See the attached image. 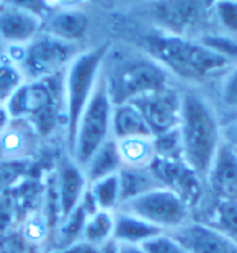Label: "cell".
Instances as JSON below:
<instances>
[{
    "mask_svg": "<svg viewBox=\"0 0 237 253\" xmlns=\"http://www.w3.org/2000/svg\"><path fill=\"white\" fill-rule=\"evenodd\" d=\"M179 132L183 162L198 176H206L223 136L213 105L198 91L182 95Z\"/></svg>",
    "mask_w": 237,
    "mask_h": 253,
    "instance_id": "6da1fadb",
    "label": "cell"
},
{
    "mask_svg": "<svg viewBox=\"0 0 237 253\" xmlns=\"http://www.w3.org/2000/svg\"><path fill=\"white\" fill-rule=\"evenodd\" d=\"M149 56L167 72L177 77L200 82L214 71L224 69L229 61L201 44L200 40L175 35H152L144 38Z\"/></svg>",
    "mask_w": 237,
    "mask_h": 253,
    "instance_id": "7a4b0ae2",
    "label": "cell"
},
{
    "mask_svg": "<svg viewBox=\"0 0 237 253\" xmlns=\"http://www.w3.org/2000/svg\"><path fill=\"white\" fill-rule=\"evenodd\" d=\"M106 52H108V44H101L77 52L66 69L62 91L69 149H72L79 120L89 103L92 93H94L101 71H103Z\"/></svg>",
    "mask_w": 237,
    "mask_h": 253,
    "instance_id": "3957f363",
    "label": "cell"
},
{
    "mask_svg": "<svg viewBox=\"0 0 237 253\" xmlns=\"http://www.w3.org/2000/svg\"><path fill=\"white\" fill-rule=\"evenodd\" d=\"M113 108H115V105L110 98L105 75L101 71L94 93H92L89 103L84 108L82 116L79 120L71 149L74 162L80 169H84L92 155L100 149V145L111 137Z\"/></svg>",
    "mask_w": 237,
    "mask_h": 253,
    "instance_id": "277c9868",
    "label": "cell"
},
{
    "mask_svg": "<svg viewBox=\"0 0 237 253\" xmlns=\"http://www.w3.org/2000/svg\"><path fill=\"white\" fill-rule=\"evenodd\" d=\"M105 80L113 105L131 103L141 96L170 87V74L150 56L125 62L111 77L105 75Z\"/></svg>",
    "mask_w": 237,
    "mask_h": 253,
    "instance_id": "5b68a950",
    "label": "cell"
},
{
    "mask_svg": "<svg viewBox=\"0 0 237 253\" xmlns=\"http://www.w3.org/2000/svg\"><path fill=\"white\" fill-rule=\"evenodd\" d=\"M118 209L146 220L162 232H172L185 225L190 214V206L177 193L165 186L155 188L129 199L120 204Z\"/></svg>",
    "mask_w": 237,
    "mask_h": 253,
    "instance_id": "8992f818",
    "label": "cell"
},
{
    "mask_svg": "<svg viewBox=\"0 0 237 253\" xmlns=\"http://www.w3.org/2000/svg\"><path fill=\"white\" fill-rule=\"evenodd\" d=\"M49 79L25 82L5 103L10 118H31L38 131L47 134L57 121V91Z\"/></svg>",
    "mask_w": 237,
    "mask_h": 253,
    "instance_id": "52a82bcc",
    "label": "cell"
},
{
    "mask_svg": "<svg viewBox=\"0 0 237 253\" xmlns=\"http://www.w3.org/2000/svg\"><path fill=\"white\" fill-rule=\"evenodd\" d=\"M75 46L64 42L51 35H38L25 46L21 57V71L31 80L54 77L62 69H67L75 57Z\"/></svg>",
    "mask_w": 237,
    "mask_h": 253,
    "instance_id": "ba28073f",
    "label": "cell"
},
{
    "mask_svg": "<svg viewBox=\"0 0 237 253\" xmlns=\"http://www.w3.org/2000/svg\"><path fill=\"white\" fill-rule=\"evenodd\" d=\"M131 103L141 111L152 136L169 132L180 125L182 95L172 87L141 96Z\"/></svg>",
    "mask_w": 237,
    "mask_h": 253,
    "instance_id": "9c48e42d",
    "label": "cell"
},
{
    "mask_svg": "<svg viewBox=\"0 0 237 253\" xmlns=\"http://www.w3.org/2000/svg\"><path fill=\"white\" fill-rule=\"evenodd\" d=\"M155 17L165 26L167 33L188 38V33L203 25L213 13L209 2H160L154 7Z\"/></svg>",
    "mask_w": 237,
    "mask_h": 253,
    "instance_id": "30bf717a",
    "label": "cell"
},
{
    "mask_svg": "<svg viewBox=\"0 0 237 253\" xmlns=\"http://www.w3.org/2000/svg\"><path fill=\"white\" fill-rule=\"evenodd\" d=\"M41 15L25 3H12L0 8V41L10 46H26L40 35Z\"/></svg>",
    "mask_w": 237,
    "mask_h": 253,
    "instance_id": "8fae6325",
    "label": "cell"
},
{
    "mask_svg": "<svg viewBox=\"0 0 237 253\" xmlns=\"http://www.w3.org/2000/svg\"><path fill=\"white\" fill-rule=\"evenodd\" d=\"M150 170L165 188L177 193L188 206L198 203L201 195L200 176L191 169H188L183 160L155 159L150 165Z\"/></svg>",
    "mask_w": 237,
    "mask_h": 253,
    "instance_id": "7c38bea8",
    "label": "cell"
},
{
    "mask_svg": "<svg viewBox=\"0 0 237 253\" xmlns=\"http://www.w3.org/2000/svg\"><path fill=\"white\" fill-rule=\"evenodd\" d=\"M190 253H237V242L204 224L187 222L169 232Z\"/></svg>",
    "mask_w": 237,
    "mask_h": 253,
    "instance_id": "4fadbf2b",
    "label": "cell"
},
{
    "mask_svg": "<svg viewBox=\"0 0 237 253\" xmlns=\"http://www.w3.org/2000/svg\"><path fill=\"white\" fill-rule=\"evenodd\" d=\"M206 180L213 193L223 201H237V150L228 142H221Z\"/></svg>",
    "mask_w": 237,
    "mask_h": 253,
    "instance_id": "5bb4252c",
    "label": "cell"
},
{
    "mask_svg": "<svg viewBox=\"0 0 237 253\" xmlns=\"http://www.w3.org/2000/svg\"><path fill=\"white\" fill-rule=\"evenodd\" d=\"M89 188L87 178L74 159H64L57 170V211L61 219L67 217L80 201Z\"/></svg>",
    "mask_w": 237,
    "mask_h": 253,
    "instance_id": "9a60e30c",
    "label": "cell"
},
{
    "mask_svg": "<svg viewBox=\"0 0 237 253\" xmlns=\"http://www.w3.org/2000/svg\"><path fill=\"white\" fill-rule=\"evenodd\" d=\"M89 28V15L80 8H61L47 20V35L74 44L82 40Z\"/></svg>",
    "mask_w": 237,
    "mask_h": 253,
    "instance_id": "2e32d148",
    "label": "cell"
},
{
    "mask_svg": "<svg viewBox=\"0 0 237 253\" xmlns=\"http://www.w3.org/2000/svg\"><path fill=\"white\" fill-rule=\"evenodd\" d=\"M111 137L115 141H125L131 137H154L142 118L133 103L115 105L111 115Z\"/></svg>",
    "mask_w": 237,
    "mask_h": 253,
    "instance_id": "e0dca14e",
    "label": "cell"
},
{
    "mask_svg": "<svg viewBox=\"0 0 237 253\" xmlns=\"http://www.w3.org/2000/svg\"><path fill=\"white\" fill-rule=\"evenodd\" d=\"M162 234V230L150 225L146 220L139 219L133 214L120 211H115V229H113V239L118 244H134L142 245L152 237Z\"/></svg>",
    "mask_w": 237,
    "mask_h": 253,
    "instance_id": "ac0fdd59",
    "label": "cell"
},
{
    "mask_svg": "<svg viewBox=\"0 0 237 253\" xmlns=\"http://www.w3.org/2000/svg\"><path fill=\"white\" fill-rule=\"evenodd\" d=\"M121 169L123 162L120 157V150H118V142L113 137H110L92 155L82 170L85 173V178H87V183L90 185V183L105 178V176L120 173Z\"/></svg>",
    "mask_w": 237,
    "mask_h": 253,
    "instance_id": "d6986e66",
    "label": "cell"
},
{
    "mask_svg": "<svg viewBox=\"0 0 237 253\" xmlns=\"http://www.w3.org/2000/svg\"><path fill=\"white\" fill-rule=\"evenodd\" d=\"M118 176H120L121 186V204L139 195H144V193L150 190L164 186L150 169H129V167H123Z\"/></svg>",
    "mask_w": 237,
    "mask_h": 253,
    "instance_id": "ffe728a7",
    "label": "cell"
},
{
    "mask_svg": "<svg viewBox=\"0 0 237 253\" xmlns=\"http://www.w3.org/2000/svg\"><path fill=\"white\" fill-rule=\"evenodd\" d=\"M116 142L123 167H129V169H150V165L157 159L152 137H131Z\"/></svg>",
    "mask_w": 237,
    "mask_h": 253,
    "instance_id": "44dd1931",
    "label": "cell"
},
{
    "mask_svg": "<svg viewBox=\"0 0 237 253\" xmlns=\"http://www.w3.org/2000/svg\"><path fill=\"white\" fill-rule=\"evenodd\" d=\"M87 193L96 209H101V211H116L121 204L120 176H118V173H115L90 183Z\"/></svg>",
    "mask_w": 237,
    "mask_h": 253,
    "instance_id": "7402d4cb",
    "label": "cell"
},
{
    "mask_svg": "<svg viewBox=\"0 0 237 253\" xmlns=\"http://www.w3.org/2000/svg\"><path fill=\"white\" fill-rule=\"evenodd\" d=\"M113 229H115V211L96 209L87 217L82 230V240L98 247L113 239Z\"/></svg>",
    "mask_w": 237,
    "mask_h": 253,
    "instance_id": "603a6c76",
    "label": "cell"
},
{
    "mask_svg": "<svg viewBox=\"0 0 237 253\" xmlns=\"http://www.w3.org/2000/svg\"><path fill=\"white\" fill-rule=\"evenodd\" d=\"M25 84V74L10 61H0V105H5Z\"/></svg>",
    "mask_w": 237,
    "mask_h": 253,
    "instance_id": "cb8c5ba5",
    "label": "cell"
},
{
    "mask_svg": "<svg viewBox=\"0 0 237 253\" xmlns=\"http://www.w3.org/2000/svg\"><path fill=\"white\" fill-rule=\"evenodd\" d=\"M155 155L157 159L165 160H183L182 157V139L179 127L172 129L169 132L159 134V136L152 137Z\"/></svg>",
    "mask_w": 237,
    "mask_h": 253,
    "instance_id": "d4e9b609",
    "label": "cell"
},
{
    "mask_svg": "<svg viewBox=\"0 0 237 253\" xmlns=\"http://www.w3.org/2000/svg\"><path fill=\"white\" fill-rule=\"evenodd\" d=\"M213 17L228 36H237V2H214Z\"/></svg>",
    "mask_w": 237,
    "mask_h": 253,
    "instance_id": "484cf974",
    "label": "cell"
},
{
    "mask_svg": "<svg viewBox=\"0 0 237 253\" xmlns=\"http://www.w3.org/2000/svg\"><path fill=\"white\" fill-rule=\"evenodd\" d=\"M146 253H190L174 235L162 232L141 245Z\"/></svg>",
    "mask_w": 237,
    "mask_h": 253,
    "instance_id": "4316f807",
    "label": "cell"
},
{
    "mask_svg": "<svg viewBox=\"0 0 237 253\" xmlns=\"http://www.w3.org/2000/svg\"><path fill=\"white\" fill-rule=\"evenodd\" d=\"M200 42L228 61L237 57V41L228 35H203Z\"/></svg>",
    "mask_w": 237,
    "mask_h": 253,
    "instance_id": "83f0119b",
    "label": "cell"
},
{
    "mask_svg": "<svg viewBox=\"0 0 237 253\" xmlns=\"http://www.w3.org/2000/svg\"><path fill=\"white\" fill-rule=\"evenodd\" d=\"M221 98L226 106L237 110V66L226 74L223 84H221Z\"/></svg>",
    "mask_w": 237,
    "mask_h": 253,
    "instance_id": "f1b7e54d",
    "label": "cell"
},
{
    "mask_svg": "<svg viewBox=\"0 0 237 253\" xmlns=\"http://www.w3.org/2000/svg\"><path fill=\"white\" fill-rule=\"evenodd\" d=\"M219 216L226 227L237 230V201H223L221 203Z\"/></svg>",
    "mask_w": 237,
    "mask_h": 253,
    "instance_id": "f546056e",
    "label": "cell"
},
{
    "mask_svg": "<svg viewBox=\"0 0 237 253\" xmlns=\"http://www.w3.org/2000/svg\"><path fill=\"white\" fill-rule=\"evenodd\" d=\"M61 253H98V247L80 239L71 245L64 247V249L61 250Z\"/></svg>",
    "mask_w": 237,
    "mask_h": 253,
    "instance_id": "4dcf8cb0",
    "label": "cell"
},
{
    "mask_svg": "<svg viewBox=\"0 0 237 253\" xmlns=\"http://www.w3.org/2000/svg\"><path fill=\"white\" fill-rule=\"evenodd\" d=\"M223 141L228 142L229 145H233V147L237 150V120L229 126V129H228V137L223 139Z\"/></svg>",
    "mask_w": 237,
    "mask_h": 253,
    "instance_id": "1f68e13d",
    "label": "cell"
},
{
    "mask_svg": "<svg viewBox=\"0 0 237 253\" xmlns=\"http://www.w3.org/2000/svg\"><path fill=\"white\" fill-rule=\"evenodd\" d=\"M118 253H146L141 245L134 244H118Z\"/></svg>",
    "mask_w": 237,
    "mask_h": 253,
    "instance_id": "d6a6232c",
    "label": "cell"
},
{
    "mask_svg": "<svg viewBox=\"0 0 237 253\" xmlns=\"http://www.w3.org/2000/svg\"><path fill=\"white\" fill-rule=\"evenodd\" d=\"M98 253H118V242L115 239L106 240L105 244L98 245Z\"/></svg>",
    "mask_w": 237,
    "mask_h": 253,
    "instance_id": "836d02e7",
    "label": "cell"
},
{
    "mask_svg": "<svg viewBox=\"0 0 237 253\" xmlns=\"http://www.w3.org/2000/svg\"><path fill=\"white\" fill-rule=\"evenodd\" d=\"M8 121H10V115L8 111L5 110L3 105H0V136L5 132V129L8 126Z\"/></svg>",
    "mask_w": 237,
    "mask_h": 253,
    "instance_id": "e575fe53",
    "label": "cell"
},
{
    "mask_svg": "<svg viewBox=\"0 0 237 253\" xmlns=\"http://www.w3.org/2000/svg\"><path fill=\"white\" fill-rule=\"evenodd\" d=\"M2 56H3V42L0 41V61H2Z\"/></svg>",
    "mask_w": 237,
    "mask_h": 253,
    "instance_id": "d590c367",
    "label": "cell"
}]
</instances>
